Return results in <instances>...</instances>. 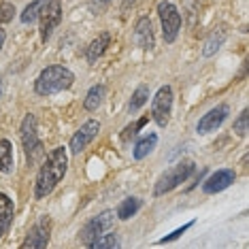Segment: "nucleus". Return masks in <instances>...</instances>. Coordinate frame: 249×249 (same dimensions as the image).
I'll list each match as a JSON object with an SVG mask.
<instances>
[{"mask_svg": "<svg viewBox=\"0 0 249 249\" xmlns=\"http://www.w3.org/2000/svg\"><path fill=\"white\" fill-rule=\"evenodd\" d=\"M66 171H69V154L64 147H55L47 154L45 162L38 168L36 181H35V198L43 200L52 192L58 188V183L64 179Z\"/></svg>", "mask_w": 249, "mask_h": 249, "instance_id": "nucleus-1", "label": "nucleus"}, {"mask_svg": "<svg viewBox=\"0 0 249 249\" xmlns=\"http://www.w3.org/2000/svg\"><path fill=\"white\" fill-rule=\"evenodd\" d=\"M72 83H75V75H72L71 69H66L62 64H49L47 69L38 72L35 81V92L38 96H53L69 89Z\"/></svg>", "mask_w": 249, "mask_h": 249, "instance_id": "nucleus-2", "label": "nucleus"}, {"mask_svg": "<svg viewBox=\"0 0 249 249\" xmlns=\"http://www.w3.org/2000/svg\"><path fill=\"white\" fill-rule=\"evenodd\" d=\"M194 171H196V164L192 160H181L175 164V166L166 168L156 181L154 196H164V194H168V192H173L175 188H179L181 183H185V181L192 177Z\"/></svg>", "mask_w": 249, "mask_h": 249, "instance_id": "nucleus-3", "label": "nucleus"}, {"mask_svg": "<svg viewBox=\"0 0 249 249\" xmlns=\"http://www.w3.org/2000/svg\"><path fill=\"white\" fill-rule=\"evenodd\" d=\"M19 139H21V147H24V151H26L28 164H36L38 158L45 156V151H43V143L36 132V117L32 115V113H28L24 120H21Z\"/></svg>", "mask_w": 249, "mask_h": 249, "instance_id": "nucleus-4", "label": "nucleus"}, {"mask_svg": "<svg viewBox=\"0 0 249 249\" xmlns=\"http://www.w3.org/2000/svg\"><path fill=\"white\" fill-rule=\"evenodd\" d=\"M158 18H160V24H162V36L166 43H175L179 36V30H181V24H183V18H181L179 9L175 7L173 2L168 0H162L158 4Z\"/></svg>", "mask_w": 249, "mask_h": 249, "instance_id": "nucleus-5", "label": "nucleus"}, {"mask_svg": "<svg viewBox=\"0 0 249 249\" xmlns=\"http://www.w3.org/2000/svg\"><path fill=\"white\" fill-rule=\"evenodd\" d=\"M36 21H38V32H41V41L47 43L49 38H52L53 30L62 24V2L60 0H45Z\"/></svg>", "mask_w": 249, "mask_h": 249, "instance_id": "nucleus-6", "label": "nucleus"}, {"mask_svg": "<svg viewBox=\"0 0 249 249\" xmlns=\"http://www.w3.org/2000/svg\"><path fill=\"white\" fill-rule=\"evenodd\" d=\"M113 226H115V211H109V209H107V211H103L100 215L92 217L81 230H79V241L88 247L92 241H96L98 236H103L105 232H109Z\"/></svg>", "mask_w": 249, "mask_h": 249, "instance_id": "nucleus-7", "label": "nucleus"}, {"mask_svg": "<svg viewBox=\"0 0 249 249\" xmlns=\"http://www.w3.org/2000/svg\"><path fill=\"white\" fill-rule=\"evenodd\" d=\"M173 113V88L162 86L151 98V120L160 128H166Z\"/></svg>", "mask_w": 249, "mask_h": 249, "instance_id": "nucleus-8", "label": "nucleus"}, {"mask_svg": "<svg viewBox=\"0 0 249 249\" xmlns=\"http://www.w3.org/2000/svg\"><path fill=\"white\" fill-rule=\"evenodd\" d=\"M49 239H52V217L41 215L21 241V249H45L49 245Z\"/></svg>", "mask_w": 249, "mask_h": 249, "instance_id": "nucleus-9", "label": "nucleus"}, {"mask_svg": "<svg viewBox=\"0 0 249 249\" xmlns=\"http://www.w3.org/2000/svg\"><path fill=\"white\" fill-rule=\"evenodd\" d=\"M98 132H100V122H98V120H88V122L83 124V126L79 128L77 132L71 137V143H69L71 154H72V156H79L96 137H98Z\"/></svg>", "mask_w": 249, "mask_h": 249, "instance_id": "nucleus-10", "label": "nucleus"}, {"mask_svg": "<svg viewBox=\"0 0 249 249\" xmlns=\"http://www.w3.org/2000/svg\"><path fill=\"white\" fill-rule=\"evenodd\" d=\"M228 113H230V107L222 103V105H217V107H213L211 111H207L205 115L198 120L196 124V132L198 134H209V132H215L222 124L226 122V117H228Z\"/></svg>", "mask_w": 249, "mask_h": 249, "instance_id": "nucleus-11", "label": "nucleus"}, {"mask_svg": "<svg viewBox=\"0 0 249 249\" xmlns=\"http://www.w3.org/2000/svg\"><path fill=\"white\" fill-rule=\"evenodd\" d=\"M234 181H236V173L232 171V168H219L217 173H213L211 177L202 183V192L209 194V196H211V194H219V192L228 190Z\"/></svg>", "mask_w": 249, "mask_h": 249, "instance_id": "nucleus-12", "label": "nucleus"}, {"mask_svg": "<svg viewBox=\"0 0 249 249\" xmlns=\"http://www.w3.org/2000/svg\"><path fill=\"white\" fill-rule=\"evenodd\" d=\"M132 41L139 49L149 52L156 47V36H154V26H151L149 18H139L134 24V32H132Z\"/></svg>", "mask_w": 249, "mask_h": 249, "instance_id": "nucleus-13", "label": "nucleus"}, {"mask_svg": "<svg viewBox=\"0 0 249 249\" xmlns=\"http://www.w3.org/2000/svg\"><path fill=\"white\" fill-rule=\"evenodd\" d=\"M226 38H228V30H226L224 26L215 28V30L209 32V36L205 38V43H202V55L205 58H211L222 49V45L226 43Z\"/></svg>", "mask_w": 249, "mask_h": 249, "instance_id": "nucleus-14", "label": "nucleus"}, {"mask_svg": "<svg viewBox=\"0 0 249 249\" xmlns=\"http://www.w3.org/2000/svg\"><path fill=\"white\" fill-rule=\"evenodd\" d=\"M13 215H15V202L11 200L9 194L0 192V239L7 234V230L13 224Z\"/></svg>", "mask_w": 249, "mask_h": 249, "instance_id": "nucleus-15", "label": "nucleus"}, {"mask_svg": "<svg viewBox=\"0 0 249 249\" xmlns=\"http://www.w3.org/2000/svg\"><path fill=\"white\" fill-rule=\"evenodd\" d=\"M109 45H111V35H109V32H103V35H98L92 43H89V47L86 49V60L89 62V64L98 62V58H103Z\"/></svg>", "mask_w": 249, "mask_h": 249, "instance_id": "nucleus-16", "label": "nucleus"}, {"mask_svg": "<svg viewBox=\"0 0 249 249\" xmlns=\"http://www.w3.org/2000/svg\"><path fill=\"white\" fill-rule=\"evenodd\" d=\"M141 207H143V200L137 196H128V198H124V200L117 205L115 209V217L117 219H122V222H126V219L130 217H134L139 211H141Z\"/></svg>", "mask_w": 249, "mask_h": 249, "instance_id": "nucleus-17", "label": "nucleus"}, {"mask_svg": "<svg viewBox=\"0 0 249 249\" xmlns=\"http://www.w3.org/2000/svg\"><path fill=\"white\" fill-rule=\"evenodd\" d=\"M105 96H107V88L103 86V83H96V86H92L88 89L86 98H83V109L86 111H98L100 105L105 103Z\"/></svg>", "mask_w": 249, "mask_h": 249, "instance_id": "nucleus-18", "label": "nucleus"}, {"mask_svg": "<svg viewBox=\"0 0 249 249\" xmlns=\"http://www.w3.org/2000/svg\"><path fill=\"white\" fill-rule=\"evenodd\" d=\"M156 145H158V134H154V132L145 134V137H141L137 143H134L132 158H134V160H145V158L156 149Z\"/></svg>", "mask_w": 249, "mask_h": 249, "instance_id": "nucleus-19", "label": "nucleus"}, {"mask_svg": "<svg viewBox=\"0 0 249 249\" xmlns=\"http://www.w3.org/2000/svg\"><path fill=\"white\" fill-rule=\"evenodd\" d=\"M15 168V160H13V145L9 139H0V173L11 175Z\"/></svg>", "mask_w": 249, "mask_h": 249, "instance_id": "nucleus-20", "label": "nucleus"}, {"mask_svg": "<svg viewBox=\"0 0 249 249\" xmlns=\"http://www.w3.org/2000/svg\"><path fill=\"white\" fill-rule=\"evenodd\" d=\"M43 2L45 0H32L30 4H26V9L21 11V15H19V19H21V24H35V21L38 19V13H41V7H43Z\"/></svg>", "mask_w": 249, "mask_h": 249, "instance_id": "nucleus-21", "label": "nucleus"}, {"mask_svg": "<svg viewBox=\"0 0 249 249\" xmlns=\"http://www.w3.org/2000/svg\"><path fill=\"white\" fill-rule=\"evenodd\" d=\"M147 100H149V88L145 86H139L137 89H134V94H132V98H130V105H128V109H130V113H137L141 107H143Z\"/></svg>", "mask_w": 249, "mask_h": 249, "instance_id": "nucleus-22", "label": "nucleus"}, {"mask_svg": "<svg viewBox=\"0 0 249 249\" xmlns=\"http://www.w3.org/2000/svg\"><path fill=\"white\" fill-rule=\"evenodd\" d=\"M122 243H120V239H117V234H105L103 236H98L96 241H92L88 245V249H115V247H120Z\"/></svg>", "mask_w": 249, "mask_h": 249, "instance_id": "nucleus-23", "label": "nucleus"}, {"mask_svg": "<svg viewBox=\"0 0 249 249\" xmlns=\"http://www.w3.org/2000/svg\"><path fill=\"white\" fill-rule=\"evenodd\" d=\"M149 122V115H145V117H141V120H137L134 124H130V126L124 128V132H122V141L124 143H130V139H134L139 134V130L145 126V124Z\"/></svg>", "mask_w": 249, "mask_h": 249, "instance_id": "nucleus-24", "label": "nucleus"}, {"mask_svg": "<svg viewBox=\"0 0 249 249\" xmlns=\"http://www.w3.org/2000/svg\"><path fill=\"white\" fill-rule=\"evenodd\" d=\"M249 113H247V109H243L241 113H239V117L234 120V124H232V132H236L239 137H247V132H249Z\"/></svg>", "mask_w": 249, "mask_h": 249, "instance_id": "nucleus-25", "label": "nucleus"}, {"mask_svg": "<svg viewBox=\"0 0 249 249\" xmlns=\"http://www.w3.org/2000/svg\"><path fill=\"white\" fill-rule=\"evenodd\" d=\"M15 18V4L11 2H0V26L9 24L11 19Z\"/></svg>", "mask_w": 249, "mask_h": 249, "instance_id": "nucleus-26", "label": "nucleus"}, {"mask_svg": "<svg viewBox=\"0 0 249 249\" xmlns=\"http://www.w3.org/2000/svg\"><path fill=\"white\" fill-rule=\"evenodd\" d=\"M192 226H194V222H188L185 226H181V228H177L175 232H171V234H166V236H162L160 241H158V245H164V243H171V241H177L181 234H183V232H188Z\"/></svg>", "mask_w": 249, "mask_h": 249, "instance_id": "nucleus-27", "label": "nucleus"}, {"mask_svg": "<svg viewBox=\"0 0 249 249\" xmlns=\"http://www.w3.org/2000/svg\"><path fill=\"white\" fill-rule=\"evenodd\" d=\"M111 2L113 0H89V11H92L94 15H98V13H103Z\"/></svg>", "mask_w": 249, "mask_h": 249, "instance_id": "nucleus-28", "label": "nucleus"}, {"mask_svg": "<svg viewBox=\"0 0 249 249\" xmlns=\"http://www.w3.org/2000/svg\"><path fill=\"white\" fill-rule=\"evenodd\" d=\"M4 41H7V32L0 28V49H2V45H4Z\"/></svg>", "mask_w": 249, "mask_h": 249, "instance_id": "nucleus-29", "label": "nucleus"}, {"mask_svg": "<svg viewBox=\"0 0 249 249\" xmlns=\"http://www.w3.org/2000/svg\"><path fill=\"white\" fill-rule=\"evenodd\" d=\"M2 94H4V79L0 75V98H2Z\"/></svg>", "mask_w": 249, "mask_h": 249, "instance_id": "nucleus-30", "label": "nucleus"}]
</instances>
